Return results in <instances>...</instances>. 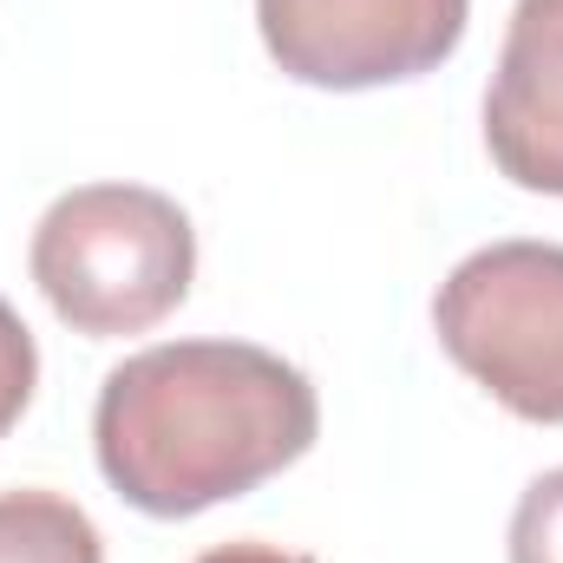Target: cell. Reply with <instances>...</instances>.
<instances>
[{"label":"cell","instance_id":"cell-5","mask_svg":"<svg viewBox=\"0 0 563 563\" xmlns=\"http://www.w3.org/2000/svg\"><path fill=\"white\" fill-rule=\"evenodd\" d=\"M485 151L518 190L563 197V0H518L485 86Z\"/></svg>","mask_w":563,"mask_h":563},{"label":"cell","instance_id":"cell-9","mask_svg":"<svg viewBox=\"0 0 563 563\" xmlns=\"http://www.w3.org/2000/svg\"><path fill=\"white\" fill-rule=\"evenodd\" d=\"M197 563H314V558H301V551H282V544H256V538H243V544H217V551H203Z\"/></svg>","mask_w":563,"mask_h":563},{"label":"cell","instance_id":"cell-7","mask_svg":"<svg viewBox=\"0 0 563 563\" xmlns=\"http://www.w3.org/2000/svg\"><path fill=\"white\" fill-rule=\"evenodd\" d=\"M511 563H563V465L525 485L511 511Z\"/></svg>","mask_w":563,"mask_h":563},{"label":"cell","instance_id":"cell-1","mask_svg":"<svg viewBox=\"0 0 563 563\" xmlns=\"http://www.w3.org/2000/svg\"><path fill=\"white\" fill-rule=\"evenodd\" d=\"M321 432L314 380L256 341H164L119 361L92 407L106 485L144 518L250 498Z\"/></svg>","mask_w":563,"mask_h":563},{"label":"cell","instance_id":"cell-2","mask_svg":"<svg viewBox=\"0 0 563 563\" xmlns=\"http://www.w3.org/2000/svg\"><path fill=\"white\" fill-rule=\"evenodd\" d=\"M26 269L73 334H151L197 282V230L151 184H79L46 203Z\"/></svg>","mask_w":563,"mask_h":563},{"label":"cell","instance_id":"cell-3","mask_svg":"<svg viewBox=\"0 0 563 563\" xmlns=\"http://www.w3.org/2000/svg\"><path fill=\"white\" fill-rule=\"evenodd\" d=\"M432 334L505 413L563 426V243H485L432 295Z\"/></svg>","mask_w":563,"mask_h":563},{"label":"cell","instance_id":"cell-6","mask_svg":"<svg viewBox=\"0 0 563 563\" xmlns=\"http://www.w3.org/2000/svg\"><path fill=\"white\" fill-rule=\"evenodd\" d=\"M0 563H106L99 525L66 492H0Z\"/></svg>","mask_w":563,"mask_h":563},{"label":"cell","instance_id":"cell-8","mask_svg":"<svg viewBox=\"0 0 563 563\" xmlns=\"http://www.w3.org/2000/svg\"><path fill=\"white\" fill-rule=\"evenodd\" d=\"M33 387H40V347H33V328L20 321L13 301H0V439L20 426V413L33 407Z\"/></svg>","mask_w":563,"mask_h":563},{"label":"cell","instance_id":"cell-4","mask_svg":"<svg viewBox=\"0 0 563 563\" xmlns=\"http://www.w3.org/2000/svg\"><path fill=\"white\" fill-rule=\"evenodd\" d=\"M465 20L472 0H256L269 59L314 92L426 79L459 53Z\"/></svg>","mask_w":563,"mask_h":563}]
</instances>
